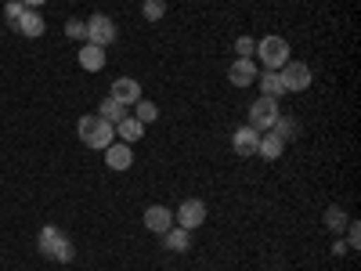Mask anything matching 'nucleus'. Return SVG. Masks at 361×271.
I'll use <instances>...</instances> for the list:
<instances>
[{
	"label": "nucleus",
	"mask_w": 361,
	"mask_h": 271,
	"mask_svg": "<svg viewBox=\"0 0 361 271\" xmlns=\"http://www.w3.org/2000/svg\"><path fill=\"white\" fill-rule=\"evenodd\" d=\"M105 167H109V170H119V174L130 170V167H134L130 145H127V141H112V145L105 148Z\"/></svg>",
	"instance_id": "9d476101"
},
{
	"label": "nucleus",
	"mask_w": 361,
	"mask_h": 271,
	"mask_svg": "<svg viewBox=\"0 0 361 271\" xmlns=\"http://www.w3.org/2000/svg\"><path fill=\"white\" fill-rule=\"evenodd\" d=\"M22 11H25V4H22V0H8V4H4V18H8V22H15Z\"/></svg>",
	"instance_id": "bb28decb"
},
{
	"label": "nucleus",
	"mask_w": 361,
	"mask_h": 271,
	"mask_svg": "<svg viewBox=\"0 0 361 271\" xmlns=\"http://www.w3.org/2000/svg\"><path fill=\"white\" fill-rule=\"evenodd\" d=\"M66 37H69V40H80V44H87V22H80V18H69V22H66Z\"/></svg>",
	"instance_id": "b1692460"
},
{
	"label": "nucleus",
	"mask_w": 361,
	"mask_h": 271,
	"mask_svg": "<svg viewBox=\"0 0 361 271\" xmlns=\"http://www.w3.org/2000/svg\"><path fill=\"white\" fill-rule=\"evenodd\" d=\"M257 87H260V95H264V98H282V95H286L279 69H264V73H257Z\"/></svg>",
	"instance_id": "dca6fc26"
},
{
	"label": "nucleus",
	"mask_w": 361,
	"mask_h": 271,
	"mask_svg": "<svg viewBox=\"0 0 361 271\" xmlns=\"http://www.w3.org/2000/svg\"><path fill=\"white\" fill-rule=\"evenodd\" d=\"M11 29L18 37H25V40H37V37H44V29H47V22H44V15L40 11H33V8H25L15 22H11Z\"/></svg>",
	"instance_id": "6e6552de"
},
{
	"label": "nucleus",
	"mask_w": 361,
	"mask_h": 271,
	"mask_svg": "<svg viewBox=\"0 0 361 271\" xmlns=\"http://www.w3.org/2000/svg\"><path fill=\"white\" fill-rule=\"evenodd\" d=\"M206 214H209V210H206L202 199H185L177 206V214H173V224H180L185 231H195V228L206 224Z\"/></svg>",
	"instance_id": "0eeeda50"
},
{
	"label": "nucleus",
	"mask_w": 361,
	"mask_h": 271,
	"mask_svg": "<svg viewBox=\"0 0 361 271\" xmlns=\"http://www.w3.org/2000/svg\"><path fill=\"white\" fill-rule=\"evenodd\" d=\"M282 116V109H279V98H257L253 105H250V127L257 131V134H264V131H271L275 127V119Z\"/></svg>",
	"instance_id": "39448f33"
},
{
	"label": "nucleus",
	"mask_w": 361,
	"mask_h": 271,
	"mask_svg": "<svg viewBox=\"0 0 361 271\" xmlns=\"http://www.w3.org/2000/svg\"><path fill=\"white\" fill-rule=\"evenodd\" d=\"M257 58H260L267 69H282L289 62V40L286 37H275V33L257 40Z\"/></svg>",
	"instance_id": "7ed1b4c3"
},
{
	"label": "nucleus",
	"mask_w": 361,
	"mask_h": 271,
	"mask_svg": "<svg viewBox=\"0 0 361 271\" xmlns=\"http://www.w3.org/2000/svg\"><path fill=\"white\" fill-rule=\"evenodd\" d=\"M279 76H282V87H286V95H304V90L311 87V80H314V73H311V66L307 62H289L279 69Z\"/></svg>",
	"instance_id": "20e7f679"
},
{
	"label": "nucleus",
	"mask_w": 361,
	"mask_h": 271,
	"mask_svg": "<svg viewBox=\"0 0 361 271\" xmlns=\"http://www.w3.org/2000/svg\"><path fill=\"white\" fill-rule=\"evenodd\" d=\"M98 116H102V119H109V124L116 127V124H119V119H127L130 112H127V105H119V102H112V98H105V102L98 105Z\"/></svg>",
	"instance_id": "aec40b11"
},
{
	"label": "nucleus",
	"mask_w": 361,
	"mask_h": 271,
	"mask_svg": "<svg viewBox=\"0 0 361 271\" xmlns=\"http://www.w3.org/2000/svg\"><path fill=\"white\" fill-rule=\"evenodd\" d=\"M76 58H80L83 73H102L105 69V47H98V44H80Z\"/></svg>",
	"instance_id": "ddd939ff"
},
{
	"label": "nucleus",
	"mask_w": 361,
	"mask_h": 271,
	"mask_svg": "<svg viewBox=\"0 0 361 271\" xmlns=\"http://www.w3.org/2000/svg\"><path fill=\"white\" fill-rule=\"evenodd\" d=\"M145 228L156 231V235H163L166 228H173V210L163 206V203H152V206L145 210Z\"/></svg>",
	"instance_id": "9b49d317"
},
{
	"label": "nucleus",
	"mask_w": 361,
	"mask_h": 271,
	"mask_svg": "<svg viewBox=\"0 0 361 271\" xmlns=\"http://www.w3.org/2000/svg\"><path fill=\"white\" fill-rule=\"evenodd\" d=\"M361 246V228L357 221H347V250H357Z\"/></svg>",
	"instance_id": "a878e982"
},
{
	"label": "nucleus",
	"mask_w": 361,
	"mask_h": 271,
	"mask_svg": "<svg viewBox=\"0 0 361 271\" xmlns=\"http://www.w3.org/2000/svg\"><path fill=\"white\" fill-rule=\"evenodd\" d=\"M130 109H134L130 116L137 119V124H145V127L159 119V105H156V102H148V98H141V102H137V105H130Z\"/></svg>",
	"instance_id": "6ab92c4d"
},
{
	"label": "nucleus",
	"mask_w": 361,
	"mask_h": 271,
	"mask_svg": "<svg viewBox=\"0 0 361 271\" xmlns=\"http://www.w3.org/2000/svg\"><path fill=\"white\" fill-rule=\"evenodd\" d=\"M296 119H289V116H279L275 119V127H271V134H275V138H282V141H293L296 138Z\"/></svg>",
	"instance_id": "412c9836"
},
{
	"label": "nucleus",
	"mask_w": 361,
	"mask_h": 271,
	"mask_svg": "<svg viewBox=\"0 0 361 271\" xmlns=\"http://www.w3.org/2000/svg\"><path fill=\"white\" fill-rule=\"evenodd\" d=\"M235 54H238V58H253V54H257V40H253V37H238V40H235Z\"/></svg>",
	"instance_id": "393cba45"
},
{
	"label": "nucleus",
	"mask_w": 361,
	"mask_h": 271,
	"mask_svg": "<svg viewBox=\"0 0 361 271\" xmlns=\"http://www.w3.org/2000/svg\"><path fill=\"white\" fill-rule=\"evenodd\" d=\"M228 80L235 87H253L257 83V66H253V58H235L231 69H228Z\"/></svg>",
	"instance_id": "4468645a"
},
{
	"label": "nucleus",
	"mask_w": 361,
	"mask_h": 271,
	"mask_svg": "<svg viewBox=\"0 0 361 271\" xmlns=\"http://www.w3.org/2000/svg\"><path fill=\"white\" fill-rule=\"evenodd\" d=\"M116 138H119V141H127V145H134V141H141V138H145V124H137L134 116L119 119V124H116Z\"/></svg>",
	"instance_id": "f3484780"
},
{
	"label": "nucleus",
	"mask_w": 361,
	"mask_h": 271,
	"mask_svg": "<svg viewBox=\"0 0 361 271\" xmlns=\"http://www.w3.org/2000/svg\"><path fill=\"white\" fill-rule=\"evenodd\" d=\"M188 246H192V231H185L180 224H173V228L163 231V250H170V253H188Z\"/></svg>",
	"instance_id": "2eb2a0df"
},
{
	"label": "nucleus",
	"mask_w": 361,
	"mask_h": 271,
	"mask_svg": "<svg viewBox=\"0 0 361 271\" xmlns=\"http://www.w3.org/2000/svg\"><path fill=\"white\" fill-rule=\"evenodd\" d=\"M333 253H336V257H343V253H347V243H343V239H336V243H333Z\"/></svg>",
	"instance_id": "cd10ccee"
},
{
	"label": "nucleus",
	"mask_w": 361,
	"mask_h": 271,
	"mask_svg": "<svg viewBox=\"0 0 361 271\" xmlns=\"http://www.w3.org/2000/svg\"><path fill=\"white\" fill-rule=\"evenodd\" d=\"M37 246L47 260H58V264H69L76 257V246H73V239L62 231V228H54V224H44L40 235H37Z\"/></svg>",
	"instance_id": "f257e3e1"
},
{
	"label": "nucleus",
	"mask_w": 361,
	"mask_h": 271,
	"mask_svg": "<svg viewBox=\"0 0 361 271\" xmlns=\"http://www.w3.org/2000/svg\"><path fill=\"white\" fill-rule=\"evenodd\" d=\"M282 148H286V141H282V138H275V134H260L257 156H260V159H267V163H275V159L282 156Z\"/></svg>",
	"instance_id": "a211bd4d"
},
{
	"label": "nucleus",
	"mask_w": 361,
	"mask_h": 271,
	"mask_svg": "<svg viewBox=\"0 0 361 271\" xmlns=\"http://www.w3.org/2000/svg\"><path fill=\"white\" fill-rule=\"evenodd\" d=\"M347 221H350V217L343 214L340 206H329V210H325V228H329V231H343Z\"/></svg>",
	"instance_id": "5701e85b"
},
{
	"label": "nucleus",
	"mask_w": 361,
	"mask_h": 271,
	"mask_svg": "<svg viewBox=\"0 0 361 271\" xmlns=\"http://www.w3.org/2000/svg\"><path fill=\"white\" fill-rule=\"evenodd\" d=\"M116 37H119V29H116V22L109 18V15H90L87 18V44H98V47H112L116 44Z\"/></svg>",
	"instance_id": "423d86ee"
},
{
	"label": "nucleus",
	"mask_w": 361,
	"mask_h": 271,
	"mask_svg": "<svg viewBox=\"0 0 361 271\" xmlns=\"http://www.w3.org/2000/svg\"><path fill=\"white\" fill-rule=\"evenodd\" d=\"M257 145H260V134L246 124V127H238L235 134H231V148H235V156H243V159H250V156H257Z\"/></svg>",
	"instance_id": "f8f14e48"
},
{
	"label": "nucleus",
	"mask_w": 361,
	"mask_h": 271,
	"mask_svg": "<svg viewBox=\"0 0 361 271\" xmlns=\"http://www.w3.org/2000/svg\"><path fill=\"white\" fill-rule=\"evenodd\" d=\"M109 98L130 109V105H137V102H141V83H137L134 76H119V80H112V90H109Z\"/></svg>",
	"instance_id": "1a4fd4ad"
},
{
	"label": "nucleus",
	"mask_w": 361,
	"mask_h": 271,
	"mask_svg": "<svg viewBox=\"0 0 361 271\" xmlns=\"http://www.w3.org/2000/svg\"><path fill=\"white\" fill-rule=\"evenodd\" d=\"M22 4H25V8H33V11H37L40 4H47V0H22Z\"/></svg>",
	"instance_id": "c85d7f7f"
},
{
	"label": "nucleus",
	"mask_w": 361,
	"mask_h": 271,
	"mask_svg": "<svg viewBox=\"0 0 361 271\" xmlns=\"http://www.w3.org/2000/svg\"><path fill=\"white\" fill-rule=\"evenodd\" d=\"M141 15H145V22H163L166 18V0H145Z\"/></svg>",
	"instance_id": "4be33fe9"
},
{
	"label": "nucleus",
	"mask_w": 361,
	"mask_h": 271,
	"mask_svg": "<svg viewBox=\"0 0 361 271\" xmlns=\"http://www.w3.org/2000/svg\"><path fill=\"white\" fill-rule=\"evenodd\" d=\"M76 134L87 148H98V152H105V148L112 145L116 138V127L109 124V119H102L98 112H90V116H80V124H76Z\"/></svg>",
	"instance_id": "f03ea898"
}]
</instances>
